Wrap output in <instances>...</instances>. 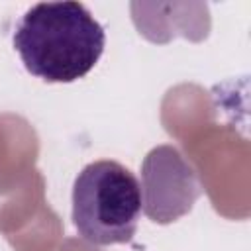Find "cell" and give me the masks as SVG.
Returning a JSON list of instances; mask_svg holds the SVG:
<instances>
[{"label":"cell","instance_id":"obj_1","mask_svg":"<svg viewBox=\"0 0 251 251\" xmlns=\"http://www.w3.org/2000/svg\"><path fill=\"white\" fill-rule=\"evenodd\" d=\"M12 41L33 76L75 82L102 57L106 31L80 2H39L25 10Z\"/></svg>","mask_w":251,"mask_h":251},{"label":"cell","instance_id":"obj_2","mask_svg":"<svg viewBox=\"0 0 251 251\" xmlns=\"http://www.w3.org/2000/svg\"><path fill=\"white\" fill-rule=\"evenodd\" d=\"M141 186L118 161L88 163L73 184V224L94 245L129 243L141 218Z\"/></svg>","mask_w":251,"mask_h":251},{"label":"cell","instance_id":"obj_3","mask_svg":"<svg viewBox=\"0 0 251 251\" xmlns=\"http://www.w3.org/2000/svg\"><path fill=\"white\" fill-rule=\"evenodd\" d=\"M141 175V202L153 222H175L178 216L186 214L200 196V184L192 167L171 145L155 147L145 157Z\"/></svg>","mask_w":251,"mask_h":251}]
</instances>
